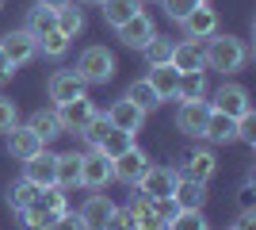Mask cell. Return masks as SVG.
<instances>
[{
  "label": "cell",
  "instance_id": "34",
  "mask_svg": "<svg viewBox=\"0 0 256 230\" xmlns=\"http://www.w3.org/2000/svg\"><path fill=\"white\" fill-rule=\"evenodd\" d=\"M69 43H73V39L54 27V31H46L42 39H38V50H42L46 58H65V54H69Z\"/></svg>",
  "mask_w": 256,
  "mask_h": 230
},
{
  "label": "cell",
  "instance_id": "12",
  "mask_svg": "<svg viewBox=\"0 0 256 230\" xmlns=\"http://www.w3.org/2000/svg\"><path fill=\"white\" fill-rule=\"evenodd\" d=\"M107 123L111 127H118V131H130V134H138L142 131V123H146V111L134 104V100H115L111 108H107Z\"/></svg>",
  "mask_w": 256,
  "mask_h": 230
},
{
  "label": "cell",
  "instance_id": "45",
  "mask_svg": "<svg viewBox=\"0 0 256 230\" xmlns=\"http://www.w3.org/2000/svg\"><path fill=\"white\" fill-rule=\"evenodd\" d=\"M237 230H256V215H252V211H245V215H241V222H237Z\"/></svg>",
  "mask_w": 256,
  "mask_h": 230
},
{
  "label": "cell",
  "instance_id": "24",
  "mask_svg": "<svg viewBox=\"0 0 256 230\" xmlns=\"http://www.w3.org/2000/svg\"><path fill=\"white\" fill-rule=\"evenodd\" d=\"M27 127H31L42 142H50V138H58V134H65L62 131V119H58V108H38L31 119H27Z\"/></svg>",
  "mask_w": 256,
  "mask_h": 230
},
{
  "label": "cell",
  "instance_id": "2",
  "mask_svg": "<svg viewBox=\"0 0 256 230\" xmlns=\"http://www.w3.org/2000/svg\"><path fill=\"white\" fill-rule=\"evenodd\" d=\"M76 77L84 85H107L115 77V54L107 46H88L84 54L76 58Z\"/></svg>",
  "mask_w": 256,
  "mask_h": 230
},
{
  "label": "cell",
  "instance_id": "19",
  "mask_svg": "<svg viewBox=\"0 0 256 230\" xmlns=\"http://www.w3.org/2000/svg\"><path fill=\"white\" fill-rule=\"evenodd\" d=\"M111 199L104 196V192H92V196L84 199V207L76 211L80 215V222H84V230H104V222H107V215H111Z\"/></svg>",
  "mask_w": 256,
  "mask_h": 230
},
{
  "label": "cell",
  "instance_id": "27",
  "mask_svg": "<svg viewBox=\"0 0 256 230\" xmlns=\"http://www.w3.org/2000/svg\"><path fill=\"white\" fill-rule=\"evenodd\" d=\"M206 96V73L203 69H188L180 73V85H176V100H203Z\"/></svg>",
  "mask_w": 256,
  "mask_h": 230
},
{
  "label": "cell",
  "instance_id": "50",
  "mask_svg": "<svg viewBox=\"0 0 256 230\" xmlns=\"http://www.w3.org/2000/svg\"><path fill=\"white\" fill-rule=\"evenodd\" d=\"M230 230H237V226H230Z\"/></svg>",
  "mask_w": 256,
  "mask_h": 230
},
{
  "label": "cell",
  "instance_id": "6",
  "mask_svg": "<svg viewBox=\"0 0 256 230\" xmlns=\"http://www.w3.org/2000/svg\"><path fill=\"white\" fill-rule=\"evenodd\" d=\"M172 184H176V169H172V165H150V169L138 176V192L150 196V199L172 196Z\"/></svg>",
  "mask_w": 256,
  "mask_h": 230
},
{
  "label": "cell",
  "instance_id": "44",
  "mask_svg": "<svg viewBox=\"0 0 256 230\" xmlns=\"http://www.w3.org/2000/svg\"><path fill=\"white\" fill-rule=\"evenodd\" d=\"M12 73H16V66H12V62H8V54L0 50V85H4V81H12Z\"/></svg>",
  "mask_w": 256,
  "mask_h": 230
},
{
  "label": "cell",
  "instance_id": "35",
  "mask_svg": "<svg viewBox=\"0 0 256 230\" xmlns=\"http://www.w3.org/2000/svg\"><path fill=\"white\" fill-rule=\"evenodd\" d=\"M164 230H210V222H206L203 211H176Z\"/></svg>",
  "mask_w": 256,
  "mask_h": 230
},
{
  "label": "cell",
  "instance_id": "13",
  "mask_svg": "<svg viewBox=\"0 0 256 230\" xmlns=\"http://www.w3.org/2000/svg\"><path fill=\"white\" fill-rule=\"evenodd\" d=\"M214 111H222V115H245V111H252V100H248V92L241 85H222L218 92H214Z\"/></svg>",
  "mask_w": 256,
  "mask_h": 230
},
{
  "label": "cell",
  "instance_id": "37",
  "mask_svg": "<svg viewBox=\"0 0 256 230\" xmlns=\"http://www.w3.org/2000/svg\"><path fill=\"white\" fill-rule=\"evenodd\" d=\"M160 4H164V16H168L172 23H184L199 4H203V0H160Z\"/></svg>",
  "mask_w": 256,
  "mask_h": 230
},
{
  "label": "cell",
  "instance_id": "8",
  "mask_svg": "<svg viewBox=\"0 0 256 230\" xmlns=\"http://www.w3.org/2000/svg\"><path fill=\"white\" fill-rule=\"evenodd\" d=\"M214 173H218V157H214L210 150L184 153V165L176 169V176H188V180H199V184H210Z\"/></svg>",
  "mask_w": 256,
  "mask_h": 230
},
{
  "label": "cell",
  "instance_id": "31",
  "mask_svg": "<svg viewBox=\"0 0 256 230\" xmlns=\"http://www.w3.org/2000/svg\"><path fill=\"white\" fill-rule=\"evenodd\" d=\"M142 58H146V66H164V62H172V39H160V35H153L150 43L142 46Z\"/></svg>",
  "mask_w": 256,
  "mask_h": 230
},
{
  "label": "cell",
  "instance_id": "51",
  "mask_svg": "<svg viewBox=\"0 0 256 230\" xmlns=\"http://www.w3.org/2000/svg\"><path fill=\"white\" fill-rule=\"evenodd\" d=\"M142 4H146V0H142Z\"/></svg>",
  "mask_w": 256,
  "mask_h": 230
},
{
  "label": "cell",
  "instance_id": "17",
  "mask_svg": "<svg viewBox=\"0 0 256 230\" xmlns=\"http://www.w3.org/2000/svg\"><path fill=\"white\" fill-rule=\"evenodd\" d=\"M54 169H58V153H50V150H38L34 157L23 161V176H27L31 184H38V188L54 184Z\"/></svg>",
  "mask_w": 256,
  "mask_h": 230
},
{
  "label": "cell",
  "instance_id": "33",
  "mask_svg": "<svg viewBox=\"0 0 256 230\" xmlns=\"http://www.w3.org/2000/svg\"><path fill=\"white\" fill-rule=\"evenodd\" d=\"M58 23H54V8H46V4H34L31 12H27V31L34 35V39H42L46 31H54Z\"/></svg>",
  "mask_w": 256,
  "mask_h": 230
},
{
  "label": "cell",
  "instance_id": "29",
  "mask_svg": "<svg viewBox=\"0 0 256 230\" xmlns=\"http://www.w3.org/2000/svg\"><path fill=\"white\" fill-rule=\"evenodd\" d=\"M130 146H134V134H130V131H118V127H111V131L100 138V146H92V150L107 153V157H118V153H126Z\"/></svg>",
  "mask_w": 256,
  "mask_h": 230
},
{
  "label": "cell",
  "instance_id": "15",
  "mask_svg": "<svg viewBox=\"0 0 256 230\" xmlns=\"http://www.w3.org/2000/svg\"><path fill=\"white\" fill-rule=\"evenodd\" d=\"M180 27H184V39H195V43H199V39H210V35L218 31V12H214L210 4H199Z\"/></svg>",
  "mask_w": 256,
  "mask_h": 230
},
{
  "label": "cell",
  "instance_id": "5",
  "mask_svg": "<svg viewBox=\"0 0 256 230\" xmlns=\"http://www.w3.org/2000/svg\"><path fill=\"white\" fill-rule=\"evenodd\" d=\"M206 115H210V104H206V100H184L180 111H176V131L192 134V138H203Z\"/></svg>",
  "mask_w": 256,
  "mask_h": 230
},
{
  "label": "cell",
  "instance_id": "7",
  "mask_svg": "<svg viewBox=\"0 0 256 230\" xmlns=\"http://www.w3.org/2000/svg\"><path fill=\"white\" fill-rule=\"evenodd\" d=\"M84 88H88V85L76 77V69H58V73H50V85H46V92H50L54 108H58V104H69V100L84 96Z\"/></svg>",
  "mask_w": 256,
  "mask_h": 230
},
{
  "label": "cell",
  "instance_id": "48",
  "mask_svg": "<svg viewBox=\"0 0 256 230\" xmlns=\"http://www.w3.org/2000/svg\"><path fill=\"white\" fill-rule=\"evenodd\" d=\"M0 8H4V0H0Z\"/></svg>",
  "mask_w": 256,
  "mask_h": 230
},
{
  "label": "cell",
  "instance_id": "21",
  "mask_svg": "<svg viewBox=\"0 0 256 230\" xmlns=\"http://www.w3.org/2000/svg\"><path fill=\"white\" fill-rule=\"evenodd\" d=\"M172 66L188 73V69H206L203 62V46L195 43V39H184V43H172Z\"/></svg>",
  "mask_w": 256,
  "mask_h": 230
},
{
  "label": "cell",
  "instance_id": "41",
  "mask_svg": "<svg viewBox=\"0 0 256 230\" xmlns=\"http://www.w3.org/2000/svg\"><path fill=\"white\" fill-rule=\"evenodd\" d=\"M20 123V111H16V100H8V96H0V131L8 134L12 127Z\"/></svg>",
  "mask_w": 256,
  "mask_h": 230
},
{
  "label": "cell",
  "instance_id": "9",
  "mask_svg": "<svg viewBox=\"0 0 256 230\" xmlns=\"http://www.w3.org/2000/svg\"><path fill=\"white\" fill-rule=\"evenodd\" d=\"M96 115V104L88 96H76V100H69V104H58V119H62V131H73V134H80L88 127V119Z\"/></svg>",
  "mask_w": 256,
  "mask_h": 230
},
{
  "label": "cell",
  "instance_id": "42",
  "mask_svg": "<svg viewBox=\"0 0 256 230\" xmlns=\"http://www.w3.org/2000/svg\"><path fill=\"white\" fill-rule=\"evenodd\" d=\"M50 230H84V222H80V215H73V211H62Z\"/></svg>",
  "mask_w": 256,
  "mask_h": 230
},
{
  "label": "cell",
  "instance_id": "49",
  "mask_svg": "<svg viewBox=\"0 0 256 230\" xmlns=\"http://www.w3.org/2000/svg\"><path fill=\"white\" fill-rule=\"evenodd\" d=\"M203 4H210V0H203Z\"/></svg>",
  "mask_w": 256,
  "mask_h": 230
},
{
  "label": "cell",
  "instance_id": "16",
  "mask_svg": "<svg viewBox=\"0 0 256 230\" xmlns=\"http://www.w3.org/2000/svg\"><path fill=\"white\" fill-rule=\"evenodd\" d=\"M172 203H176L180 211H203V203H206V184L188 180V176H176V184H172Z\"/></svg>",
  "mask_w": 256,
  "mask_h": 230
},
{
  "label": "cell",
  "instance_id": "26",
  "mask_svg": "<svg viewBox=\"0 0 256 230\" xmlns=\"http://www.w3.org/2000/svg\"><path fill=\"white\" fill-rule=\"evenodd\" d=\"M54 23H58V31L76 39V35L84 31V8H73V0L62 4V8H54Z\"/></svg>",
  "mask_w": 256,
  "mask_h": 230
},
{
  "label": "cell",
  "instance_id": "38",
  "mask_svg": "<svg viewBox=\"0 0 256 230\" xmlns=\"http://www.w3.org/2000/svg\"><path fill=\"white\" fill-rule=\"evenodd\" d=\"M107 131H111V123H107V115H100V111H96V115L88 119V127L80 131V138H84L88 146H100V138H104Z\"/></svg>",
  "mask_w": 256,
  "mask_h": 230
},
{
  "label": "cell",
  "instance_id": "3",
  "mask_svg": "<svg viewBox=\"0 0 256 230\" xmlns=\"http://www.w3.org/2000/svg\"><path fill=\"white\" fill-rule=\"evenodd\" d=\"M111 180H115V173H111V157L107 153H100V150L80 153V184L92 188V192H104Z\"/></svg>",
  "mask_w": 256,
  "mask_h": 230
},
{
  "label": "cell",
  "instance_id": "18",
  "mask_svg": "<svg viewBox=\"0 0 256 230\" xmlns=\"http://www.w3.org/2000/svg\"><path fill=\"white\" fill-rule=\"evenodd\" d=\"M130 215H134V226H138V230H164V226H168V222H164V215L153 207V199L142 196V192L130 199Z\"/></svg>",
  "mask_w": 256,
  "mask_h": 230
},
{
  "label": "cell",
  "instance_id": "40",
  "mask_svg": "<svg viewBox=\"0 0 256 230\" xmlns=\"http://www.w3.org/2000/svg\"><path fill=\"white\" fill-rule=\"evenodd\" d=\"M237 142H248V146H256V115H252V111L237 115Z\"/></svg>",
  "mask_w": 256,
  "mask_h": 230
},
{
  "label": "cell",
  "instance_id": "10",
  "mask_svg": "<svg viewBox=\"0 0 256 230\" xmlns=\"http://www.w3.org/2000/svg\"><path fill=\"white\" fill-rule=\"evenodd\" d=\"M150 169V157L138 150V146H130L126 153H118V157H111V173H115V180H122V184H138V176Z\"/></svg>",
  "mask_w": 256,
  "mask_h": 230
},
{
  "label": "cell",
  "instance_id": "43",
  "mask_svg": "<svg viewBox=\"0 0 256 230\" xmlns=\"http://www.w3.org/2000/svg\"><path fill=\"white\" fill-rule=\"evenodd\" d=\"M237 203H241V211H252V207H256V188H252V176H248L245 184H241V192H237Z\"/></svg>",
  "mask_w": 256,
  "mask_h": 230
},
{
  "label": "cell",
  "instance_id": "4",
  "mask_svg": "<svg viewBox=\"0 0 256 230\" xmlns=\"http://www.w3.org/2000/svg\"><path fill=\"white\" fill-rule=\"evenodd\" d=\"M0 50L8 54L12 66H27V62L38 58V39H34L27 27H20V31H8L4 39H0Z\"/></svg>",
  "mask_w": 256,
  "mask_h": 230
},
{
  "label": "cell",
  "instance_id": "32",
  "mask_svg": "<svg viewBox=\"0 0 256 230\" xmlns=\"http://www.w3.org/2000/svg\"><path fill=\"white\" fill-rule=\"evenodd\" d=\"M34 199H38V184H31L27 176H23V180H16V184L8 188V207H16V211L31 207Z\"/></svg>",
  "mask_w": 256,
  "mask_h": 230
},
{
  "label": "cell",
  "instance_id": "39",
  "mask_svg": "<svg viewBox=\"0 0 256 230\" xmlns=\"http://www.w3.org/2000/svg\"><path fill=\"white\" fill-rule=\"evenodd\" d=\"M104 230H138V226H134V215H130V207H111V215H107Z\"/></svg>",
  "mask_w": 256,
  "mask_h": 230
},
{
  "label": "cell",
  "instance_id": "20",
  "mask_svg": "<svg viewBox=\"0 0 256 230\" xmlns=\"http://www.w3.org/2000/svg\"><path fill=\"white\" fill-rule=\"evenodd\" d=\"M203 138H210V142H218V146L237 142V119L210 108V115H206V127H203Z\"/></svg>",
  "mask_w": 256,
  "mask_h": 230
},
{
  "label": "cell",
  "instance_id": "36",
  "mask_svg": "<svg viewBox=\"0 0 256 230\" xmlns=\"http://www.w3.org/2000/svg\"><path fill=\"white\" fill-rule=\"evenodd\" d=\"M38 203H42V207H50L54 215L69 211V203H65V188H58V184H46V188H38Z\"/></svg>",
  "mask_w": 256,
  "mask_h": 230
},
{
  "label": "cell",
  "instance_id": "23",
  "mask_svg": "<svg viewBox=\"0 0 256 230\" xmlns=\"http://www.w3.org/2000/svg\"><path fill=\"white\" fill-rule=\"evenodd\" d=\"M100 12H104L107 27H122L130 16L142 12V0H100Z\"/></svg>",
  "mask_w": 256,
  "mask_h": 230
},
{
  "label": "cell",
  "instance_id": "30",
  "mask_svg": "<svg viewBox=\"0 0 256 230\" xmlns=\"http://www.w3.org/2000/svg\"><path fill=\"white\" fill-rule=\"evenodd\" d=\"M20 219H23V230H50L58 215H54L50 207H42V203L34 199L31 207H23V211H20Z\"/></svg>",
  "mask_w": 256,
  "mask_h": 230
},
{
  "label": "cell",
  "instance_id": "1",
  "mask_svg": "<svg viewBox=\"0 0 256 230\" xmlns=\"http://www.w3.org/2000/svg\"><path fill=\"white\" fill-rule=\"evenodd\" d=\"M203 62L206 69H218V73H237V69H245L248 62V46L237 39V35H210V43L203 50Z\"/></svg>",
  "mask_w": 256,
  "mask_h": 230
},
{
  "label": "cell",
  "instance_id": "14",
  "mask_svg": "<svg viewBox=\"0 0 256 230\" xmlns=\"http://www.w3.org/2000/svg\"><path fill=\"white\" fill-rule=\"evenodd\" d=\"M38 150H46V142L27 127V123H23V127L16 123V127L8 131V153L16 157V161H27V157H34Z\"/></svg>",
  "mask_w": 256,
  "mask_h": 230
},
{
  "label": "cell",
  "instance_id": "25",
  "mask_svg": "<svg viewBox=\"0 0 256 230\" xmlns=\"http://www.w3.org/2000/svg\"><path fill=\"white\" fill-rule=\"evenodd\" d=\"M54 184L58 188H76L80 184V153H58V169H54Z\"/></svg>",
  "mask_w": 256,
  "mask_h": 230
},
{
  "label": "cell",
  "instance_id": "11",
  "mask_svg": "<svg viewBox=\"0 0 256 230\" xmlns=\"http://www.w3.org/2000/svg\"><path fill=\"white\" fill-rule=\"evenodd\" d=\"M118 31V43L130 46V50H142V46L150 43L153 35H157V27H153V20L146 16V12H138V16H130L122 27H115Z\"/></svg>",
  "mask_w": 256,
  "mask_h": 230
},
{
  "label": "cell",
  "instance_id": "47",
  "mask_svg": "<svg viewBox=\"0 0 256 230\" xmlns=\"http://www.w3.org/2000/svg\"><path fill=\"white\" fill-rule=\"evenodd\" d=\"M76 4H88V8H100V0H76Z\"/></svg>",
  "mask_w": 256,
  "mask_h": 230
},
{
  "label": "cell",
  "instance_id": "46",
  "mask_svg": "<svg viewBox=\"0 0 256 230\" xmlns=\"http://www.w3.org/2000/svg\"><path fill=\"white\" fill-rule=\"evenodd\" d=\"M38 4H46V8H62V4H69V0H38Z\"/></svg>",
  "mask_w": 256,
  "mask_h": 230
},
{
  "label": "cell",
  "instance_id": "22",
  "mask_svg": "<svg viewBox=\"0 0 256 230\" xmlns=\"http://www.w3.org/2000/svg\"><path fill=\"white\" fill-rule=\"evenodd\" d=\"M150 85L157 88L160 104H164V100H176V85H180V69L172 66V62H164V66H153V69H150Z\"/></svg>",
  "mask_w": 256,
  "mask_h": 230
},
{
  "label": "cell",
  "instance_id": "28",
  "mask_svg": "<svg viewBox=\"0 0 256 230\" xmlns=\"http://www.w3.org/2000/svg\"><path fill=\"white\" fill-rule=\"evenodd\" d=\"M126 100H134V104H138V108L146 111V115L160 108V96H157V88L150 85V77H142V81H134V85L126 88Z\"/></svg>",
  "mask_w": 256,
  "mask_h": 230
}]
</instances>
